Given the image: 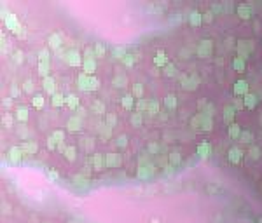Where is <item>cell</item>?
<instances>
[{
	"label": "cell",
	"mask_w": 262,
	"mask_h": 223,
	"mask_svg": "<svg viewBox=\"0 0 262 223\" xmlns=\"http://www.w3.org/2000/svg\"><path fill=\"white\" fill-rule=\"evenodd\" d=\"M240 159H241V152H240L238 148H231V150H229V160L234 162V164H238Z\"/></svg>",
	"instance_id": "1"
},
{
	"label": "cell",
	"mask_w": 262,
	"mask_h": 223,
	"mask_svg": "<svg viewBox=\"0 0 262 223\" xmlns=\"http://www.w3.org/2000/svg\"><path fill=\"white\" fill-rule=\"evenodd\" d=\"M247 91H248V85H247V82L240 80V82L236 84V89H234V92H247Z\"/></svg>",
	"instance_id": "2"
},
{
	"label": "cell",
	"mask_w": 262,
	"mask_h": 223,
	"mask_svg": "<svg viewBox=\"0 0 262 223\" xmlns=\"http://www.w3.org/2000/svg\"><path fill=\"white\" fill-rule=\"evenodd\" d=\"M229 134H231L233 138L240 136V126H238V124H233V126L229 127Z\"/></svg>",
	"instance_id": "3"
},
{
	"label": "cell",
	"mask_w": 262,
	"mask_h": 223,
	"mask_svg": "<svg viewBox=\"0 0 262 223\" xmlns=\"http://www.w3.org/2000/svg\"><path fill=\"white\" fill-rule=\"evenodd\" d=\"M238 12L241 14V17H250V10L247 9V5H240V9H238Z\"/></svg>",
	"instance_id": "4"
},
{
	"label": "cell",
	"mask_w": 262,
	"mask_h": 223,
	"mask_svg": "<svg viewBox=\"0 0 262 223\" xmlns=\"http://www.w3.org/2000/svg\"><path fill=\"white\" fill-rule=\"evenodd\" d=\"M245 99H247L245 103H247L250 108H252V106H255V96H252V94H247V98H245Z\"/></svg>",
	"instance_id": "5"
},
{
	"label": "cell",
	"mask_w": 262,
	"mask_h": 223,
	"mask_svg": "<svg viewBox=\"0 0 262 223\" xmlns=\"http://www.w3.org/2000/svg\"><path fill=\"white\" fill-rule=\"evenodd\" d=\"M156 63H157V65H163V63H166V54H164V52H159V54H157V59H156Z\"/></svg>",
	"instance_id": "6"
},
{
	"label": "cell",
	"mask_w": 262,
	"mask_h": 223,
	"mask_svg": "<svg viewBox=\"0 0 262 223\" xmlns=\"http://www.w3.org/2000/svg\"><path fill=\"white\" fill-rule=\"evenodd\" d=\"M199 154L201 155H208L210 154V145H201L199 147Z\"/></svg>",
	"instance_id": "7"
},
{
	"label": "cell",
	"mask_w": 262,
	"mask_h": 223,
	"mask_svg": "<svg viewBox=\"0 0 262 223\" xmlns=\"http://www.w3.org/2000/svg\"><path fill=\"white\" fill-rule=\"evenodd\" d=\"M191 21H192L194 24H199V21H201V19H199V14H198V12H192V17H191Z\"/></svg>",
	"instance_id": "8"
},
{
	"label": "cell",
	"mask_w": 262,
	"mask_h": 223,
	"mask_svg": "<svg viewBox=\"0 0 262 223\" xmlns=\"http://www.w3.org/2000/svg\"><path fill=\"white\" fill-rule=\"evenodd\" d=\"M233 65H234V68L243 70V61H241V59H234V61H233Z\"/></svg>",
	"instance_id": "9"
},
{
	"label": "cell",
	"mask_w": 262,
	"mask_h": 223,
	"mask_svg": "<svg viewBox=\"0 0 262 223\" xmlns=\"http://www.w3.org/2000/svg\"><path fill=\"white\" fill-rule=\"evenodd\" d=\"M231 117H233V108L227 106V108H226V120H231Z\"/></svg>",
	"instance_id": "10"
},
{
	"label": "cell",
	"mask_w": 262,
	"mask_h": 223,
	"mask_svg": "<svg viewBox=\"0 0 262 223\" xmlns=\"http://www.w3.org/2000/svg\"><path fill=\"white\" fill-rule=\"evenodd\" d=\"M241 140H243L245 143H248V141L252 140V134H250V133H243V134H241Z\"/></svg>",
	"instance_id": "11"
},
{
	"label": "cell",
	"mask_w": 262,
	"mask_h": 223,
	"mask_svg": "<svg viewBox=\"0 0 262 223\" xmlns=\"http://www.w3.org/2000/svg\"><path fill=\"white\" fill-rule=\"evenodd\" d=\"M166 103H168L170 106H175V98H173V96H168V98H166Z\"/></svg>",
	"instance_id": "12"
},
{
	"label": "cell",
	"mask_w": 262,
	"mask_h": 223,
	"mask_svg": "<svg viewBox=\"0 0 262 223\" xmlns=\"http://www.w3.org/2000/svg\"><path fill=\"white\" fill-rule=\"evenodd\" d=\"M131 120H133V124H140V122H142V119H140V115H138V113H136V115H133V119H131Z\"/></svg>",
	"instance_id": "13"
},
{
	"label": "cell",
	"mask_w": 262,
	"mask_h": 223,
	"mask_svg": "<svg viewBox=\"0 0 262 223\" xmlns=\"http://www.w3.org/2000/svg\"><path fill=\"white\" fill-rule=\"evenodd\" d=\"M252 159H259V148H254V150H252Z\"/></svg>",
	"instance_id": "14"
},
{
	"label": "cell",
	"mask_w": 262,
	"mask_h": 223,
	"mask_svg": "<svg viewBox=\"0 0 262 223\" xmlns=\"http://www.w3.org/2000/svg\"><path fill=\"white\" fill-rule=\"evenodd\" d=\"M135 94H138V96L142 94V87H140V84H136V85H135Z\"/></svg>",
	"instance_id": "15"
},
{
	"label": "cell",
	"mask_w": 262,
	"mask_h": 223,
	"mask_svg": "<svg viewBox=\"0 0 262 223\" xmlns=\"http://www.w3.org/2000/svg\"><path fill=\"white\" fill-rule=\"evenodd\" d=\"M124 105H126V106H131V98H129V96L124 98Z\"/></svg>",
	"instance_id": "16"
},
{
	"label": "cell",
	"mask_w": 262,
	"mask_h": 223,
	"mask_svg": "<svg viewBox=\"0 0 262 223\" xmlns=\"http://www.w3.org/2000/svg\"><path fill=\"white\" fill-rule=\"evenodd\" d=\"M149 110H152V112H157V103H152V105L149 106Z\"/></svg>",
	"instance_id": "17"
},
{
	"label": "cell",
	"mask_w": 262,
	"mask_h": 223,
	"mask_svg": "<svg viewBox=\"0 0 262 223\" xmlns=\"http://www.w3.org/2000/svg\"><path fill=\"white\" fill-rule=\"evenodd\" d=\"M33 103H35L37 106H38V105H42V98H40V96H38V98H35V101H33Z\"/></svg>",
	"instance_id": "18"
},
{
	"label": "cell",
	"mask_w": 262,
	"mask_h": 223,
	"mask_svg": "<svg viewBox=\"0 0 262 223\" xmlns=\"http://www.w3.org/2000/svg\"><path fill=\"white\" fill-rule=\"evenodd\" d=\"M166 73H168V75H173V66H168V68H166Z\"/></svg>",
	"instance_id": "19"
},
{
	"label": "cell",
	"mask_w": 262,
	"mask_h": 223,
	"mask_svg": "<svg viewBox=\"0 0 262 223\" xmlns=\"http://www.w3.org/2000/svg\"><path fill=\"white\" fill-rule=\"evenodd\" d=\"M171 160H173V162H178V160H180V157H177V154H173V157H171Z\"/></svg>",
	"instance_id": "20"
}]
</instances>
